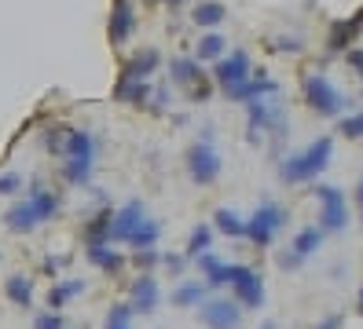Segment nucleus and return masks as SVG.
<instances>
[{
  "label": "nucleus",
  "instance_id": "f257e3e1",
  "mask_svg": "<svg viewBox=\"0 0 363 329\" xmlns=\"http://www.w3.org/2000/svg\"><path fill=\"white\" fill-rule=\"evenodd\" d=\"M55 212H59V197H55L52 190H45L40 183H33V190H30L26 202H18V205H11V209L4 212V224H8V231H15V234H30L33 227L48 224Z\"/></svg>",
  "mask_w": 363,
  "mask_h": 329
},
{
  "label": "nucleus",
  "instance_id": "f03ea898",
  "mask_svg": "<svg viewBox=\"0 0 363 329\" xmlns=\"http://www.w3.org/2000/svg\"><path fill=\"white\" fill-rule=\"evenodd\" d=\"M330 154H334V139L323 136V139L308 143L305 150H297V154H290V158H283V165H279L283 183L294 187V183H308V180H315V175L330 165Z\"/></svg>",
  "mask_w": 363,
  "mask_h": 329
},
{
  "label": "nucleus",
  "instance_id": "7ed1b4c3",
  "mask_svg": "<svg viewBox=\"0 0 363 329\" xmlns=\"http://www.w3.org/2000/svg\"><path fill=\"white\" fill-rule=\"evenodd\" d=\"M283 227H286V209H283L279 202H261L257 212L246 219V238H250L257 249H268Z\"/></svg>",
  "mask_w": 363,
  "mask_h": 329
},
{
  "label": "nucleus",
  "instance_id": "20e7f679",
  "mask_svg": "<svg viewBox=\"0 0 363 329\" xmlns=\"http://www.w3.org/2000/svg\"><path fill=\"white\" fill-rule=\"evenodd\" d=\"M261 136H286V110L279 99H257L250 103V139L257 143Z\"/></svg>",
  "mask_w": 363,
  "mask_h": 329
},
{
  "label": "nucleus",
  "instance_id": "39448f33",
  "mask_svg": "<svg viewBox=\"0 0 363 329\" xmlns=\"http://www.w3.org/2000/svg\"><path fill=\"white\" fill-rule=\"evenodd\" d=\"M305 103L315 110L319 117H337L341 110L349 106V99L337 92V88L323 77V74H312V77H305Z\"/></svg>",
  "mask_w": 363,
  "mask_h": 329
},
{
  "label": "nucleus",
  "instance_id": "423d86ee",
  "mask_svg": "<svg viewBox=\"0 0 363 329\" xmlns=\"http://www.w3.org/2000/svg\"><path fill=\"white\" fill-rule=\"evenodd\" d=\"M315 197H319V205H323V224H319V231H323V234L345 231V227H349L345 194H341L337 187H330V183H323V187H315Z\"/></svg>",
  "mask_w": 363,
  "mask_h": 329
},
{
  "label": "nucleus",
  "instance_id": "0eeeda50",
  "mask_svg": "<svg viewBox=\"0 0 363 329\" xmlns=\"http://www.w3.org/2000/svg\"><path fill=\"white\" fill-rule=\"evenodd\" d=\"M184 165H187V172H191V180H195L199 187H209L213 180L220 175V154L213 150V143H195L187 150V158H184Z\"/></svg>",
  "mask_w": 363,
  "mask_h": 329
},
{
  "label": "nucleus",
  "instance_id": "6e6552de",
  "mask_svg": "<svg viewBox=\"0 0 363 329\" xmlns=\"http://www.w3.org/2000/svg\"><path fill=\"white\" fill-rule=\"evenodd\" d=\"M173 81L191 96V103H206L213 96V88L206 81V70H199L195 59H173Z\"/></svg>",
  "mask_w": 363,
  "mask_h": 329
},
{
  "label": "nucleus",
  "instance_id": "1a4fd4ad",
  "mask_svg": "<svg viewBox=\"0 0 363 329\" xmlns=\"http://www.w3.org/2000/svg\"><path fill=\"white\" fill-rule=\"evenodd\" d=\"M199 318H202L209 329H239V322H242V307L235 304V300L213 296V300H202V304H199Z\"/></svg>",
  "mask_w": 363,
  "mask_h": 329
},
{
  "label": "nucleus",
  "instance_id": "9d476101",
  "mask_svg": "<svg viewBox=\"0 0 363 329\" xmlns=\"http://www.w3.org/2000/svg\"><path fill=\"white\" fill-rule=\"evenodd\" d=\"M231 289H235V304H242V307H257L264 304V278L257 267H235L231 275Z\"/></svg>",
  "mask_w": 363,
  "mask_h": 329
},
{
  "label": "nucleus",
  "instance_id": "9b49d317",
  "mask_svg": "<svg viewBox=\"0 0 363 329\" xmlns=\"http://www.w3.org/2000/svg\"><path fill=\"white\" fill-rule=\"evenodd\" d=\"M213 81H217L224 92H231V88H239L242 81H250V55L242 48L220 55L217 62H213Z\"/></svg>",
  "mask_w": 363,
  "mask_h": 329
},
{
  "label": "nucleus",
  "instance_id": "f8f14e48",
  "mask_svg": "<svg viewBox=\"0 0 363 329\" xmlns=\"http://www.w3.org/2000/svg\"><path fill=\"white\" fill-rule=\"evenodd\" d=\"M323 246V231L319 227H305V231H297L294 234V241H290V253H283L279 256V267L283 271H294V267H301V263Z\"/></svg>",
  "mask_w": 363,
  "mask_h": 329
},
{
  "label": "nucleus",
  "instance_id": "ddd939ff",
  "mask_svg": "<svg viewBox=\"0 0 363 329\" xmlns=\"http://www.w3.org/2000/svg\"><path fill=\"white\" fill-rule=\"evenodd\" d=\"M158 66H162V52H158V48H140L136 55L125 59L121 77H125V81H151Z\"/></svg>",
  "mask_w": 363,
  "mask_h": 329
},
{
  "label": "nucleus",
  "instance_id": "4468645a",
  "mask_svg": "<svg viewBox=\"0 0 363 329\" xmlns=\"http://www.w3.org/2000/svg\"><path fill=\"white\" fill-rule=\"evenodd\" d=\"M143 219H147V216H143V205H140V202L121 205V209L111 216V241H129Z\"/></svg>",
  "mask_w": 363,
  "mask_h": 329
},
{
  "label": "nucleus",
  "instance_id": "2eb2a0df",
  "mask_svg": "<svg viewBox=\"0 0 363 329\" xmlns=\"http://www.w3.org/2000/svg\"><path fill=\"white\" fill-rule=\"evenodd\" d=\"M136 30V15H133V4L129 0H114V11H111V26H106V37H111V44H121L133 37Z\"/></svg>",
  "mask_w": 363,
  "mask_h": 329
},
{
  "label": "nucleus",
  "instance_id": "dca6fc26",
  "mask_svg": "<svg viewBox=\"0 0 363 329\" xmlns=\"http://www.w3.org/2000/svg\"><path fill=\"white\" fill-rule=\"evenodd\" d=\"M158 300H162V289H158L155 275H140V278L133 282L129 307H133V311H155V307H158Z\"/></svg>",
  "mask_w": 363,
  "mask_h": 329
},
{
  "label": "nucleus",
  "instance_id": "f3484780",
  "mask_svg": "<svg viewBox=\"0 0 363 329\" xmlns=\"http://www.w3.org/2000/svg\"><path fill=\"white\" fill-rule=\"evenodd\" d=\"M231 103H257L261 96H279V84L268 81V77H250L242 81L239 88H231V92H224Z\"/></svg>",
  "mask_w": 363,
  "mask_h": 329
},
{
  "label": "nucleus",
  "instance_id": "a211bd4d",
  "mask_svg": "<svg viewBox=\"0 0 363 329\" xmlns=\"http://www.w3.org/2000/svg\"><path fill=\"white\" fill-rule=\"evenodd\" d=\"M84 253H89V263H96V267L106 271V275H114V271L125 267V256L111 249V241H89V249H84Z\"/></svg>",
  "mask_w": 363,
  "mask_h": 329
},
{
  "label": "nucleus",
  "instance_id": "6ab92c4d",
  "mask_svg": "<svg viewBox=\"0 0 363 329\" xmlns=\"http://www.w3.org/2000/svg\"><path fill=\"white\" fill-rule=\"evenodd\" d=\"M359 30H363V11L356 18H349V22H334L330 26V52H345L349 44L359 37Z\"/></svg>",
  "mask_w": 363,
  "mask_h": 329
},
{
  "label": "nucleus",
  "instance_id": "aec40b11",
  "mask_svg": "<svg viewBox=\"0 0 363 329\" xmlns=\"http://www.w3.org/2000/svg\"><path fill=\"white\" fill-rule=\"evenodd\" d=\"M199 263H202V271H206V282H209V285H231L235 263H224L220 256H213V253H202Z\"/></svg>",
  "mask_w": 363,
  "mask_h": 329
},
{
  "label": "nucleus",
  "instance_id": "412c9836",
  "mask_svg": "<svg viewBox=\"0 0 363 329\" xmlns=\"http://www.w3.org/2000/svg\"><path fill=\"white\" fill-rule=\"evenodd\" d=\"M213 231H220L228 238H246V219L235 209H217L213 212Z\"/></svg>",
  "mask_w": 363,
  "mask_h": 329
},
{
  "label": "nucleus",
  "instance_id": "4be33fe9",
  "mask_svg": "<svg viewBox=\"0 0 363 329\" xmlns=\"http://www.w3.org/2000/svg\"><path fill=\"white\" fill-rule=\"evenodd\" d=\"M4 293H8V300H11V304L30 307V304H33V282H30L26 275H11V278L4 282Z\"/></svg>",
  "mask_w": 363,
  "mask_h": 329
},
{
  "label": "nucleus",
  "instance_id": "5701e85b",
  "mask_svg": "<svg viewBox=\"0 0 363 329\" xmlns=\"http://www.w3.org/2000/svg\"><path fill=\"white\" fill-rule=\"evenodd\" d=\"M158 234H162V224H158V219H151V216H147L143 224L136 227V234H133L129 241H125V246H133V249H155Z\"/></svg>",
  "mask_w": 363,
  "mask_h": 329
},
{
  "label": "nucleus",
  "instance_id": "b1692460",
  "mask_svg": "<svg viewBox=\"0 0 363 329\" xmlns=\"http://www.w3.org/2000/svg\"><path fill=\"white\" fill-rule=\"evenodd\" d=\"M224 4H220V0H202V4L195 8V11H191V18H195L199 22V26H220V22H224Z\"/></svg>",
  "mask_w": 363,
  "mask_h": 329
},
{
  "label": "nucleus",
  "instance_id": "393cba45",
  "mask_svg": "<svg viewBox=\"0 0 363 329\" xmlns=\"http://www.w3.org/2000/svg\"><path fill=\"white\" fill-rule=\"evenodd\" d=\"M114 96L121 99V103H147V96H151V81H118V88H114Z\"/></svg>",
  "mask_w": 363,
  "mask_h": 329
},
{
  "label": "nucleus",
  "instance_id": "a878e982",
  "mask_svg": "<svg viewBox=\"0 0 363 329\" xmlns=\"http://www.w3.org/2000/svg\"><path fill=\"white\" fill-rule=\"evenodd\" d=\"M77 293H84V282H81V278H70V282H62V285H52L48 307H52V311H59V307H62V304H70Z\"/></svg>",
  "mask_w": 363,
  "mask_h": 329
},
{
  "label": "nucleus",
  "instance_id": "bb28decb",
  "mask_svg": "<svg viewBox=\"0 0 363 329\" xmlns=\"http://www.w3.org/2000/svg\"><path fill=\"white\" fill-rule=\"evenodd\" d=\"M224 55V37L220 33H206V37H199V48H195V62H217Z\"/></svg>",
  "mask_w": 363,
  "mask_h": 329
},
{
  "label": "nucleus",
  "instance_id": "cd10ccee",
  "mask_svg": "<svg viewBox=\"0 0 363 329\" xmlns=\"http://www.w3.org/2000/svg\"><path fill=\"white\" fill-rule=\"evenodd\" d=\"M202 300H206V285L202 282H180L177 293H173V304L177 307H195Z\"/></svg>",
  "mask_w": 363,
  "mask_h": 329
},
{
  "label": "nucleus",
  "instance_id": "c85d7f7f",
  "mask_svg": "<svg viewBox=\"0 0 363 329\" xmlns=\"http://www.w3.org/2000/svg\"><path fill=\"white\" fill-rule=\"evenodd\" d=\"M213 234H217V231H213L209 224H199L195 231H191L187 253H191V256H202V253H209V246H213Z\"/></svg>",
  "mask_w": 363,
  "mask_h": 329
},
{
  "label": "nucleus",
  "instance_id": "c756f323",
  "mask_svg": "<svg viewBox=\"0 0 363 329\" xmlns=\"http://www.w3.org/2000/svg\"><path fill=\"white\" fill-rule=\"evenodd\" d=\"M111 216H114V212L99 209V212L89 219V241H111Z\"/></svg>",
  "mask_w": 363,
  "mask_h": 329
},
{
  "label": "nucleus",
  "instance_id": "7c9ffc66",
  "mask_svg": "<svg viewBox=\"0 0 363 329\" xmlns=\"http://www.w3.org/2000/svg\"><path fill=\"white\" fill-rule=\"evenodd\" d=\"M337 132H341L345 139H363V110H359V114L341 117V121H337Z\"/></svg>",
  "mask_w": 363,
  "mask_h": 329
},
{
  "label": "nucleus",
  "instance_id": "2f4dec72",
  "mask_svg": "<svg viewBox=\"0 0 363 329\" xmlns=\"http://www.w3.org/2000/svg\"><path fill=\"white\" fill-rule=\"evenodd\" d=\"M129 318H133V307L129 304H114L111 315H106V329H133Z\"/></svg>",
  "mask_w": 363,
  "mask_h": 329
},
{
  "label": "nucleus",
  "instance_id": "473e14b6",
  "mask_svg": "<svg viewBox=\"0 0 363 329\" xmlns=\"http://www.w3.org/2000/svg\"><path fill=\"white\" fill-rule=\"evenodd\" d=\"M158 260H162V256H158V249H136V263L143 267V275H151Z\"/></svg>",
  "mask_w": 363,
  "mask_h": 329
},
{
  "label": "nucleus",
  "instance_id": "72a5a7b5",
  "mask_svg": "<svg viewBox=\"0 0 363 329\" xmlns=\"http://www.w3.org/2000/svg\"><path fill=\"white\" fill-rule=\"evenodd\" d=\"M18 187H23V180H18L15 172H4V175H0V194H15Z\"/></svg>",
  "mask_w": 363,
  "mask_h": 329
},
{
  "label": "nucleus",
  "instance_id": "f704fd0d",
  "mask_svg": "<svg viewBox=\"0 0 363 329\" xmlns=\"http://www.w3.org/2000/svg\"><path fill=\"white\" fill-rule=\"evenodd\" d=\"M33 329H62V318H59L55 311H48V315H40V318L33 322Z\"/></svg>",
  "mask_w": 363,
  "mask_h": 329
},
{
  "label": "nucleus",
  "instance_id": "c9c22d12",
  "mask_svg": "<svg viewBox=\"0 0 363 329\" xmlns=\"http://www.w3.org/2000/svg\"><path fill=\"white\" fill-rule=\"evenodd\" d=\"M272 48H275V52H301L305 40H301V37H297V40H294V37H283V44H272Z\"/></svg>",
  "mask_w": 363,
  "mask_h": 329
},
{
  "label": "nucleus",
  "instance_id": "e433bc0d",
  "mask_svg": "<svg viewBox=\"0 0 363 329\" xmlns=\"http://www.w3.org/2000/svg\"><path fill=\"white\" fill-rule=\"evenodd\" d=\"M345 59H349V66H352V70L363 77V48H349V52H345Z\"/></svg>",
  "mask_w": 363,
  "mask_h": 329
},
{
  "label": "nucleus",
  "instance_id": "4c0bfd02",
  "mask_svg": "<svg viewBox=\"0 0 363 329\" xmlns=\"http://www.w3.org/2000/svg\"><path fill=\"white\" fill-rule=\"evenodd\" d=\"M162 260H165V267H169V271H177V275L184 271V263H187V260L177 256V253H169V256H162Z\"/></svg>",
  "mask_w": 363,
  "mask_h": 329
},
{
  "label": "nucleus",
  "instance_id": "58836bf2",
  "mask_svg": "<svg viewBox=\"0 0 363 329\" xmlns=\"http://www.w3.org/2000/svg\"><path fill=\"white\" fill-rule=\"evenodd\" d=\"M62 267H67V256H48V260H45V271H48V275H55V271H62Z\"/></svg>",
  "mask_w": 363,
  "mask_h": 329
},
{
  "label": "nucleus",
  "instance_id": "ea45409f",
  "mask_svg": "<svg viewBox=\"0 0 363 329\" xmlns=\"http://www.w3.org/2000/svg\"><path fill=\"white\" fill-rule=\"evenodd\" d=\"M315 329H341V315H330V318H323Z\"/></svg>",
  "mask_w": 363,
  "mask_h": 329
},
{
  "label": "nucleus",
  "instance_id": "a19ab883",
  "mask_svg": "<svg viewBox=\"0 0 363 329\" xmlns=\"http://www.w3.org/2000/svg\"><path fill=\"white\" fill-rule=\"evenodd\" d=\"M356 197H359V205H363V183H359V187H356Z\"/></svg>",
  "mask_w": 363,
  "mask_h": 329
},
{
  "label": "nucleus",
  "instance_id": "79ce46f5",
  "mask_svg": "<svg viewBox=\"0 0 363 329\" xmlns=\"http://www.w3.org/2000/svg\"><path fill=\"white\" fill-rule=\"evenodd\" d=\"M359 315H363V293H359Z\"/></svg>",
  "mask_w": 363,
  "mask_h": 329
},
{
  "label": "nucleus",
  "instance_id": "37998d69",
  "mask_svg": "<svg viewBox=\"0 0 363 329\" xmlns=\"http://www.w3.org/2000/svg\"><path fill=\"white\" fill-rule=\"evenodd\" d=\"M261 329H275V325H272V322H268V325H261Z\"/></svg>",
  "mask_w": 363,
  "mask_h": 329
},
{
  "label": "nucleus",
  "instance_id": "c03bdc74",
  "mask_svg": "<svg viewBox=\"0 0 363 329\" xmlns=\"http://www.w3.org/2000/svg\"><path fill=\"white\" fill-rule=\"evenodd\" d=\"M147 4H158V0H147Z\"/></svg>",
  "mask_w": 363,
  "mask_h": 329
},
{
  "label": "nucleus",
  "instance_id": "a18cd8bd",
  "mask_svg": "<svg viewBox=\"0 0 363 329\" xmlns=\"http://www.w3.org/2000/svg\"><path fill=\"white\" fill-rule=\"evenodd\" d=\"M173 4H180V0H173Z\"/></svg>",
  "mask_w": 363,
  "mask_h": 329
}]
</instances>
